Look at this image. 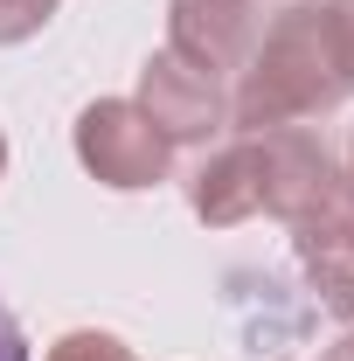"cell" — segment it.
<instances>
[{"instance_id": "1", "label": "cell", "mask_w": 354, "mask_h": 361, "mask_svg": "<svg viewBox=\"0 0 354 361\" xmlns=\"http://www.w3.org/2000/svg\"><path fill=\"white\" fill-rule=\"evenodd\" d=\"M348 70H341V49H334V28H326V7H285L271 21L250 63L236 70V90H229V126L243 133H278V126H306L319 111L348 104Z\"/></svg>"}, {"instance_id": "2", "label": "cell", "mask_w": 354, "mask_h": 361, "mask_svg": "<svg viewBox=\"0 0 354 361\" xmlns=\"http://www.w3.org/2000/svg\"><path fill=\"white\" fill-rule=\"evenodd\" d=\"M77 160L104 188L133 195V188H160L174 167V146L160 139V126L139 111L133 97H97L77 111Z\"/></svg>"}, {"instance_id": "3", "label": "cell", "mask_w": 354, "mask_h": 361, "mask_svg": "<svg viewBox=\"0 0 354 361\" xmlns=\"http://www.w3.org/2000/svg\"><path fill=\"white\" fill-rule=\"evenodd\" d=\"M264 153V216L278 223H312L326 209H341V160L312 126H278L250 133Z\"/></svg>"}, {"instance_id": "4", "label": "cell", "mask_w": 354, "mask_h": 361, "mask_svg": "<svg viewBox=\"0 0 354 361\" xmlns=\"http://www.w3.org/2000/svg\"><path fill=\"white\" fill-rule=\"evenodd\" d=\"M133 104L160 126L167 146H202V139H216L222 126H229V90H222L209 70L181 63L174 49H153V56H146Z\"/></svg>"}, {"instance_id": "5", "label": "cell", "mask_w": 354, "mask_h": 361, "mask_svg": "<svg viewBox=\"0 0 354 361\" xmlns=\"http://www.w3.org/2000/svg\"><path fill=\"white\" fill-rule=\"evenodd\" d=\"M257 35H264L257 0H174V7H167V49H174L181 63L209 70L216 84L229 70L250 63Z\"/></svg>"}, {"instance_id": "6", "label": "cell", "mask_w": 354, "mask_h": 361, "mask_svg": "<svg viewBox=\"0 0 354 361\" xmlns=\"http://www.w3.org/2000/svg\"><path fill=\"white\" fill-rule=\"evenodd\" d=\"M188 209L209 229L250 223V216L264 209V153H257V139L243 133V139H229V146H216V153L195 167V180H188Z\"/></svg>"}, {"instance_id": "7", "label": "cell", "mask_w": 354, "mask_h": 361, "mask_svg": "<svg viewBox=\"0 0 354 361\" xmlns=\"http://www.w3.org/2000/svg\"><path fill=\"white\" fill-rule=\"evenodd\" d=\"M292 257L306 271L312 299L334 319H354V209H326L312 223H292Z\"/></svg>"}, {"instance_id": "8", "label": "cell", "mask_w": 354, "mask_h": 361, "mask_svg": "<svg viewBox=\"0 0 354 361\" xmlns=\"http://www.w3.org/2000/svg\"><path fill=\"white\" fill-rule=\"evenodd\" d=\"M42 361H133V348L118 341V334H97V326H77V334H63Z\"/></svg>"}, {"instance_id": "9", "label": "cell", "mask_w": 354, "mask_h": 361, "mask_svg": "<svg viewBox=\"0 0 354 361\" xmlns=\"http://www.w3.org/2000/svg\"><path fill=\"white\" fill-rule=\"evenodd\" d=\"M49 14H56V0H0V49L28 42V35H42Z\"/></svg>"}, {"instance_id": "10", "label": "cell", "mask_w": 354, "mask_h": 361, "mask_svg": "<svg viewBox=\"0 0 354 361\" xmlns=\"http://www.w3.org/2000/svg\"><path fill=\"white\" fill-rule=\"evenodd\" d=\"M326 28H334V49H341V70L354 90V0H326Z\"/></svg>"}, {"instance_id": "11", "label": "cell", "mask_w": 354, "mask_h": 361, "mask_svg": "<svg viewBox=\"0 0 354 361\" xmlns=\"http://www.w3.org/2000/svg\"><path fill=\"white\" fill-rule=\"evenodd\" d=\"M0 361H28V334H21V319L0 306Z\"/></svg>"}, {"instance_id": "12", "label": "cell", "mask_w": 354, "mask_h": 361, "mask_svg": "<svg viewBox=\"0 0 354 361\" xmlns=\"http://www.w3.org/2000/svg\"><path fill=\"white\" fill-rule=\"evenodd\" d=\"M319 361H354V334H341V341H334V348H326Z\"/></svg>"}, {"instance_id": "13", "label": "cell", "mask_w": 354, "mask_h": 361, "mask_svg": "<svg viewBox=\"0 0 354 361\" xmlns=\"http://www.w3.org/2000/svg\"><path fill=\"white\" fill-rule=\"evenodd\" d=\"M341 202L354 209V139H348V174H341Z\"/></svg>"}, {"instance_id": "14", "label": "cell", "mask_w": 354, "mask_h": 361, "mask_svg": "<svg viewBox=\"0 0 354 361\" xmlns=\"http://www.w3.org/2000/svg\"><path fill=\"white\" fill-rule=\"evenodd\" d=\"M0 174H7V133H0Z\"/></svg>"}]
</instances>
